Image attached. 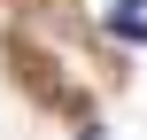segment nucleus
I'll return each instance as SVG.
<instances>
[{"label": "nucleus", "instance_id": "obj_1", "mask_svg": "<svg viewBox=\"0 0 147 140\" xmlns=\"http://www.w3.org/2000/svg\"><path fill=\"white\" fill-rule=\"evenodd\" d=\"M109 31H116V39H147V16H140V0H116V8H109Z\"/></svg>", "mask_w": 147, "mask_h": 140}]
</instances>
